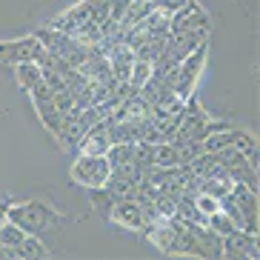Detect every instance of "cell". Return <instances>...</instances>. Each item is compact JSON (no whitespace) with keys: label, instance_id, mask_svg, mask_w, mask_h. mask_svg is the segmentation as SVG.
Returning a JSON list of instances; mask_svg holds the SVG:
<instances>
[{"label":"cell","instance_id":"6da1fadb","mask_svg":"<svg viewBox=\"0 0 260 260\" xmlns=\"http://www.w3.org/2000/svg\"><path fill=\"white\" fill-rule=\"evenodd\" d=\"M6 220H12L15 226L26 232V235H43L46 229H54L60 223V214L54 212L46 203H38V200H29V203H17V206H9Z\"/></svg>","mask_w":260,"mask_h":260},{"label":"cell","instance_id":"7a4b0ae2","mask_svg":"<svg viewBox=\"0 0 260 260\" xmlns=\"http://www.w3.org/2000/svg\"><path fill=\"white\" fill-rule=\"evenodd\" d=\"M46 46L35 35L17 40H0V63L17 66V63H43L46 60Z\"/></svg>","mask_w":260,"mask_h":260},{"label":"cell","instance_id":"3957f363","mask_svg":"<svg viewBox=\"0 0 260 260\" xmlns=\"http://www.w3.org/2000/svg\"><path fill=\"white\" fill-rule=\"evenodd\" d=\"M109 166L106 154H77L75 163H72V180L86 189H100V186L109 180Z\"/></svg>","mask_w":260,"mask_h":260},{"label":"cell","instance_id":"277c9868","mask_svg":"<svg viewBox=\"0 0 260 260\" xmlns=\"http://www.w3.org/2000/svg\"><path fill=\"white\" fill-rule=\"evenodd\" d=\"M203 66H206V43H200L194 52L186 54L183 60L175 66V86H172V92L186 100L191 94V89H194V83H198Z\"/></svg>","mask_w":260,"mask_h":260},{"label":"cell","instance_id":"5b68a950","mask_svg":"<svg viewBox=\"0 0 260 260\" xmlns=\"http://www.w3.org/2000/svg\"><path fill=\"white\" fill-rule=\"evenodd\" d=\"M209 29V17L206 12L198 6V3H189V6L172 12V26H169V35H198V38H206Z\"/></svg>","mask_w":260,"mask_h":260},{"label":"cell","instance_id":"8992f818","mask_svg":"<svg viewBox=\"0 0 260 260\" xmlns=\"http://www.w3.org/2000/svg\"><path fill=\"white\" fill-rule=\"evenodd\" d=\"M109 220H115L117 226H123V229H138V232H143L146 226H149L146 212H143V203L135 200V198L115 200V206H112V212H109Z\"/></svg>","mask_w":260,"mask_h":260},{"label":"cell","instance_id":"52a82bcc","mask_svg":"<svg viewBox=\"0 0 260 260\" xmlns=\"http://www.w3.org/2000/svg\"><path fill=\"white\" fill-rule=\"evenodd\" d=\"M223 257H260L257 235L246 229H235L223 235Z\"/></svg>","mask_w":260,"mask_h":260},{"label":"cell","instance_id":"ba28073f","mask_svg":"<svg viewBox=\"0 0 260 260\" xmlns=\"http://www.w3.org/2000/svg\"><path fill=\"white\" fill-rule=\"evenodd\" d=\"M198 246V257H223V235L212 232L203 223H186Z\"/></svg>","mask_w":260,"mask_h":260},{"label":"cell","instance_id":"9c48e42d","mask_svg":"<svg viewBox=\"0 0 260 260\" xmlns=\"http://www.w3.org/2000/svg\"><path fill=\"white\" fill-rule=\"evenodd\" d=\"M112 140H109V129H106V120H100L98 126L86 132L80 143H77V154H106Z\"/></svg>","mask_w":260,"mask_h":260},{"label":"cell","instance_id":"30bf717a","mask_svg":"<svg viewBox=\"0 0 260 260\" xmlns=\"http://www.w3.org/2000/svg\"><path fill=\"white\" fill-rule=\"evenodd\" d=\"M15 77H17V86H20L23 92H31V89L43 80V69H40V63H17Z\"/></svg>","mask_w":260,"mask_h":260},{"label":"cell","instance_id":"8fae6325","mask_svg":"<svg viewBox=\"0 0 260 260\" xmlns=\"http://www.w3.org/2000/svg\"><path fill=\"white\" fill-rule=\"evenodd\" d=\"M23 237H26V232L20 226H15L12 220H6L0 226V249L6 252V257H15V249L23 243Z\"/></svg>","mask_w":260,"mask_h":260},{"label":"cell","instance_id":"7c38bea8","mask_svg":"<svg viewBox=\"0 0 260 260\" xmlns=\"http://www.w3.org/2000/svg\"><path fill=\"white\" fill-rule=\"evenodd\" d=\"M154 166L157 169H172V166H183L180 163V154H177L175 143H169V140H160V143H154Z\"/></svg>","mask_w":260,"mask_h":260},{"label":"cell","instance_id":"4fadbf2b","mask_svg":"<svg viewBox=\"0 0 260 260\" xmlns=\"http://www.w3.org/2000/svg\"><path fill=\"white\" fill-rule=\"evenodd\" d=\"M132 157H135V143H112L106 152V160L112 169H120V166H129Z\"/></svg>","mask_w":260,"mask_h":260},{"label":"cell","instance_id":"5bb4252c","mask_svg":"<svg viewBox=\"0 0 260 260\" xmlns=\"http://www.w3.org/2000/svg\"><path fill=\"white\" fill-rule=\"evenodd\" d=\"M15 257H26V260L49 257V249L38 240V235H26V237H23V243L15 249Z\"/></svg>","mask_w":260,"mask_h":260},{"label":"cell","instance_id":"9a60e30c","mask_svg":"<svg viewBox=\"0 0 260 260\" xmlns=\"http://www.w3.org/2000/svg\"><path fill=\"white\" fill-rule=\"evenodd\" d=\"M152 72H154V63H152V60H143V57H138V60L132 63V72H129V80H126V83H129L135 92H138L140 86H143L146 80L152 77Z\"/></svg>","mask_w":260,"mask_h":260},{"label":"cell","instance_id":"2e32d148","mask_svg":"<svg viewBox=\"0 0 260 260\" xmlns=\"http://www.w3.org/2000/svg\"><path fill=\"white\" fill-rule=\"evenodd\" d=\"M92 191V206L98 209L103 217H109V212H112V206H115V194L106 189V186H100V189H89Z\"/></svg>","mask_w":260,"mask_h":260},{"label":"cell","instance_id":"e0dca14e","mask_svg":"<svg viewBox=\"0 0 260 260\" xmlns=\"http://www.w3.org/2000/svg\"><path fill=\"white\" fill-rule=\"evenodd\" d=\"M206 226H209L212 232H217V235H229V232H235V229H237V226L229 220V217H226V214L220 212V209H217V212H212V214L206 217Z\"/></svg>","mask_w":260,"mask_h":260},{"label":"cell","instance_id":"ac0fdd59","mask_svg":"<svg viewBox=\"0 0 260 260\" xmlns=\"http://www.w3.org/2000/svg\"><path fill=\"white\" fill-rule=\"evenodd\" d=\"M129 6H132V0H112L109 3V23L112 26H120L123 23V17H126V12H129Z\"/></svg>","mask_w":260,"mask_h":260},{"label":"cell","instance_id":"d6986e66","mask_svg":"<svg viewBox=\"0 0 260 260\" xmlns=\"http://www.w3.org/2000/svg\"><path fill=\"white\" fill-rule=\"evenodd\" d=\"M191 203H194V206H198L200 212L206 214V217H209L212 212H217V209H220V200L212 198V194H206V191H198V194L191 198Z\"/></svg>","mask_w":260,"mask_h":260},{"label":"cell","instance_id":"ffe728a7","mask_svg":"<svg viewBox=\"0 0 260 260\" xmlns=\"http://www.w3.org/2000/svg\"><path fill=\"white\" fill-rule=\"evenodd\" d=\"M154 3V9H163V12H177V9H183V6H189V3H194V0H152Z\"/></svg>","mask_w":260,"mask_h":260},{"label":"cell","instance_id":"44dd1931","mask_svg":"<svg viewBox=\"0 0 260 260\" xmlns=\"http://www.w3.org/2000/svg\"><path fill=\"white\" fill-rule=\"evenodd\" d=\"M6 212H9V198H3V194H0V226L6 223Z\"/></svg>","mask_w":260,"mask_h":260}]
</instances>
